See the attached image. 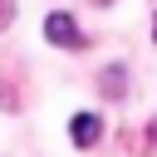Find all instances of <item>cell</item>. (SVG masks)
I'll use <instances>...</instances> for the list:
<instances>
[{
    "label": "cell",
    "mask_w": 157,
    "mask_h": 157,
    "mask_svg": "<svg viewBox=\"0 0 157 157\" xmlns=\"http://www.w3.org/2000/svg\"><path fill=\"white\" fill-rule=\"evenodd\" d=\"M44 34H49L54 49H83V44H88V34H78V25H74L69 10H54V15L44 20Z\"/></svg>",
    "instance_id": "cell-1"
},
{
    "label": "cell",
    "mask_w": 157,
    "mask_h": 157,
    "mask_svg": "<svg viewBox=\"0 0 157 157\" xmlns=\"http://www.w3.org/2000/svg\"><path fill=\"white\" fill-rule=\"evenodd\" d=\"M69 137H74L78 147H93V142L103 137V118H98V113H74V123H69Z\"/></svg>",
    "instance_id": "cell-2"
},
{
    "label": "cell",
    "mask_w": 157,
    "mask_h": 157,
    "mask_svg": "<svg viewBox=\"0 0 157 157\" xmlns=\"http://www.w3.org/2000/svg\"><path fill=\"white\" fill-rule=\"evenodd\" d=\"M98 88H103L108 98H123V93H128V78H123V69H118V64H108V69H103V78H98Z\"/></svg>",
    "instance_id": "cell-3"
},
{
    "label": "cell",
    "mask_w": 157,
    "mask_h": 157,
    "mask_svg": "<svg viewBox=\"0 0 157 157\" xmlns=\"http://www.w3.org/2000/svg\"><path fill=\"white\" fill-rule=\"evenodd\" d=\"M93 5H113V0H93Z\"/></svg>",
    "instance_id": "cell-6"
},
{
    "label": "cell",
    "mask_w": 157,
    "mask_h": 157,
    "mask_svg": "<svg viewBox=\"0 0 157 157\" xmlns=\"http://www.w3.org/2000/svg\"><path fill=\"white\" fill-rule=\"evenodd\" d=\"M147 142H152V147H157V123H152V128H147Z\"/></svg>",
    "instance_id": "cell-4"
},
{
    "label": "cell",
    "mask_w": 157,
    "mask_h": 157,
    "mask_svg": "<svg viewBox=\"0 0 157 157\" xmlns=\"http://www.w3.org/2000/svg\"><path fill=\"white\" fill-rule=\"evenodd\" d=\"M152 39H157V15H152Z\"/></svg>",
    "instance_id": "cell-5"
}]
</instances>
